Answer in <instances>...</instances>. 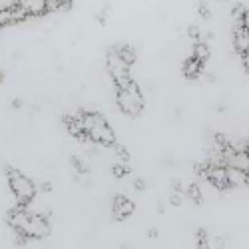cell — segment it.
<instances>
[{
  "label": "cell",
  "instance_id": "cell-31",
  "mask_svg": "<svg viewBox=\"0 0 249 249\" xmlns=\"http://www.w3.org/2000/svg\"><path fill=\"white\" fill-rule=\"evenodd\" d=\"M247 185H249V170H247Z\"/></svg>",
  "mask_w": 249,
  "mask_h": 249
},
{
  "label": "cell",
  "instance_id": "cell-21",
  "mask_svg": "<svg viewBox=\"0 0 249 249\" xmlns=\"http://www.w3.org/2000/svg\"><path fill=\"white\" fill-rule=\"evenodd\" d=\"M233 20H235V26L241 22V18H243V14H245V6H241V4H235L233 6Z\"/></svg>",
  "mask_w": 249,
  "mask_h": 249
},
{
  "label": "cell",
  "instance_id": "cell-17",
  "mask_svg": "<svg viewBox=\"0 0 249 249\" xmlns=\"http://www.w3.org/2000/svg\"><path fill=\"white\" fill-rule=\"evenodd\" d=\"M112 174H114V178H118V179L126 178V176L130 174V165H128V163H122V161H118V163H114Z\"/></svg>",
  "mask_w": 249,
  "mask_h": 249
},
{
  "label": "cell",
  "instance_id": "cell-15",
  "mask_svg": "<svg viewBox=\"0 0 249 249\" xmlns=\"http://www.w3.org/2000/svg\"><path fill=\"white\" fill-rule=\"evenodd\" d=\"M185 196H188L196 205H201L203 203V194H201L197 183H190L188 188H185Z\"/></svg>",
  "mask_w": 249,
  "mask_h": 249
},
{
  "label": "cell",
  "instance_id": "cell-19",
  "mask_svg": "<svg viewBox=\"0 0 249 249\" xmlns=\"http://www.w3.org/2000/svg\"><path fill=\"white\" fill-rule=\"evenodd\" d=\"M70 163H72V168H74L78 174H86V172H88V170H86V163L82 161L78 156H72V158H70Z\"/></svg>",
  "mask_w": 249,
  "mask_h": 249
},
{
  "label": "cell",
  "instance_id": "cell-16",
  "mask_svg": "<svg viewBox=\"0 0 249 249\" xmlns=\"http://www.w3.org/2000/svg\"><path fill=\"white\" fill-rule=\"evenodd\" d=\"M72 6V0H48V12L52 10H68Z\"/></svg>",
  "mask_w": 249,
  "mask_h": 249
},
{
  "label": "cell",
  "instance_id": "cell-12",
  "mask_svg": "<svg viewBox=\"0 0 249 249\" xmlns=\"http://www.w3.org/2000/svg\"><path fill=\"white\" fill-rule=\"evenodd\" d=\"M192 56L196 60H199L201 64H205L207 60H210L212 56V50H210V44L203 42V40H197V42H194V48H192Z\"/></svg>",
  "mask_w": 249,
  "mask_h": 249
},
{
  "label": "cell",
  "instance_id": "cell-9",
  "mask_svg": "<svg viewBox=\"0 0 249 249\" xmlns=\"http://www.w3.org/2000/svg\"><path fill=\"white\" fill-rule=\"evenodd\" d=\"M64 126H66L68 134L74 136L76 140H80V142L88 140L86 138V132H84V126H82V120L78 118V114L76 116H64Z\"/></svg>",
  "mask_w": 249,
  "mask_h": 249
},
{
  "label": "cell",
  "instance_id": "cell-10",
  "mask_svg": "<svg viewBox=\"0 0 249 249\" xmlns=\"http://www.w3.org/2000/svg\"><path fill=\"white\" fill-rule=\"evenodd\" d=\"M233 46H235V52L245 56L249 52V32L241 26H235L233 28Z\"/></svg>",
  "mask_w": 249,
  "mask_h": 249
},
{
  "label": "cell",
  "instance_id": "cell-11",
  "mask_svg": "<svg viewBox=\"0 0 249 249\" xmlns=\"http://www.w3.org/2000/svg\"><path fill=\"white\" fill-rule=\"evenodd\" d=\"M181 72L188 80H196V78H199L203 74V64L199 60H196L194 56H190V58H185L183 66H181Z\"/></svg>",
  "mask_w": 249,
  "mask_h": 249
},
{
  "label": "cell",
  "instance_id": "cell-2",
  "mask_svg": "<svg viewBox=\"0 0 249 249\" xmlns=\"http://www.w3.org/2000/svg\"><path fill=\"white\" fill-rule=\"evenodd\" d=\"M116 104H118L120 112L130 118H138L143 112V94L136 82L128 84L126 88L116 90Z\"/></svg>",
  "mask_w": 249,
  "mask_h": 249
},
{
  "label": "cell",
  "instance_id": "cell-7",
  "mask_svg": "<svg viewBox=\"0 0 249 249\" xmlns=\"http://www.w3.org/2000/svg\"><path fill=\"white\" fill-rule=\"evenodd\" d=\"M134 210H136L134 201L126 196H116L114 201H112V215H114L116 221H124V219L132 217Z\"/></svg>",
  "mask_w": 249,
  "mask_h": 249
},
{
  "label": "cell",
  "instance_id": "cell-20",
  "mask_svg": "<svg viewBox=\"0 0 249 249\" xmlns=\"http://www.w3.org/2000/svg\"><path fill=\"white\" fill-rule=\"evenodd\" d=\"M8 24H12V18H10L8 8L4 6V8H0V28H4V26H8Z\"/></svg>",
  "mask_w": 249,
  "mask_h": 249
},
{
  "label": "cell",
  "instance_id": "cell-1",
  "mask_svg": "<svg viewBox=\"0 0 249 249\" xmlns=\"http://www.w3.org/2000/svg\"><path fill=\"white\" fill-rule=\"evenodd\" d=\"M78 118L82 120V126H84L86 138L90 142L98 143V146H104V148H114V143H118L114 128L110 126L108 120L104 118L102 114L90 112V110H80Z\"/></svg>",
  "mask_w": 249,
  "mask_h": 249
},
{
  "label": "cell",
  "instance_id": "cell-29",
  "mask_svg": "<svg viewBox=\"0 0 249 249\" xmlns=\"http://www.w3.org/2000/svg\"><path fill=\"white\" fill-rule=\"evenodd\" d=\"M148 237H158V230H156V227H152V230L148 231Z\"/></svg>",
  "mask_w": 249,
  "mask_h": 249
},
{
  "label": "cell",
  "instance_id": "cell-23",
  "mask_svg": "<svg viewBox=\"0 0 249 249\" xmlns=\"http://www.w3.org/2000/svg\"><path fill=\"white\" fill-rule=\"evenodd\" d=\"M237 26H241V28H245V30L249 32V8H245V14H243V18H241V22H239Z\"/></svg>",
  "mask_w": 249,
  "mask_h": 249
},
{
  "label": "cell",
  "instance_id": "cell-28",
  "mask_svg": "<svg viewBox=\"0 0 249 249\" xmlns=\"http://www.w3.org/2000/svg\"><path fill=\"white\" fill-rule=\"evenodd\" d=\"M241 58H243V66H245V70L249 72V52H247L245 56H241Z\"/></svg>",
  "mask_w": 249,
  "mask_h": 249
},
{
  "label": "cell",
  "instance_id": "cell-27",
  "mask_svg": "<svg viewBox=\"0 0 249 249\" xmlns=\"http://www.w3.org/2000/svg\"><path fill=\"white\" fill-rule=\"evenodd\" d=\"M50 190H52V185H50V183H46V181H44V183H40V192H50Z\"/></svg>",
  "mask_w": 249,
  "mask_h": 249
},
{
  "label": "cell",
  "instance_id": "cell-13",
  "mask_svg": "<svg viewBox=\"0 0 249 249\" xmlns=\"http://www.w3.org/2000/svg\"><path fill=\"white\" fill-rule=\"evenodd\" d=\"M227 172V181H230V188H237V185H245L247 183V174L237 170V168H225Z\"/></svg>",
  "mask_w": 249,
  "mask_h": 249
},
{
  "label": "cell",
  "instance_id": "cell-22",
  "mask_svg": "<svg viewBox=\"0 0 249 249\" xmlns=\"http://www.w3.org/2000/svg\"><path fill=\"white\" fill-rule=\"evenodd\" d=\"M197 12H199V16H201V18H210V6H207V4L203 2V0H201L199 6H197Z\"/></svg>",
  "mask_w": 249,
  "mask_h": 249
},
{
  "label": "cell",
  "instance_id": "cell-24",
  "mask_svg": "<svg viewBox=\"0 0 249 249\" xmlns=\"http://www.w3.org/2000/svg\"><path fill=\"white\" fill-rule=\"evenodd\" d=\"M188 34L194 38V42H197V40H199V28H197V26H190Z\"/></svg>",
  "mask_w": 249,
  "mask_h": 249
},
{
  "label": "cell",
  "instance_id": "cell-8",
  "mask_svg": "<svg viewBox=\"0 0 249 249\" xmlns=\"http://www.w3.org/2000/svg\"><path fill=\"white\" fill-rule=\"evenodd\" d=\"M14 2L24 10V14L30 18H38V16H44L48 14V0H14Z\"/></svg>",
  "mask_w": 249,
  "mask_h": 249
},
{
  "label": "cell",
  "instance_id": "cell-6",
  "mask_svg": "<svg viewBox=\"0 0 249 249\" xmlns=\"http://www.w3.org/2000/svg\"><path fill=\"white\" fill-rule=\"evenodd\" d=\"M205 179L210 181L213 188H217V190H230V181H227V172H225V168L223 165H210L205 161Z\"/></svg>",
  "mask_w": 249,
  "mask_h": 249
},
{
  "label": "cell",
  "instance_id": "cell-14",
  "mask_svg": "<svg viewBox=\"0 0 249 249\" xmlns=\"http://www.w3.org/2000/svg\"><path fill=\"white\" fill-rule=\"evenodd\" d=\"M116 52H118V56H120L124 62H126L128 66H132L134 62H136V58H138L134 46H130V44H120V46H116Z\"/></svg>",
  "mask_w": 249,
  "mask_h": 249
},
{
  "label": "cell",
  "instance_id": "cell-4",
  "mask_svg": "<svg viewBox=\"0 0 249 249\" xmlns=\"http://www.w3.org/2000/svg\"><path fill=\"white\" fill-rule=\"evenodd\" d=\"M106 68L110 72V76L114 78V84H116V90L118 88H126L128 84H132V76H130V66L124 62L118 52H116V46L108 50L106 54Z\"/></svg>",
  "mask_w": 249,
  "mask_h": 249
},
{
  "label": "cell",
  "instance_id": "cell-3",
  "mask_svg": "<svg viewBox=\"0 0 249 249\" xmlns=\"http://www.w3.org/2000/svg\"><path fill=\"white\" fill-rule=\"evenodd\" d=\"M6 179H8V188H10L12 196L16 197V201L20 205H28L36 197V194H38L36 183L22 172L10 168V170H6Z\"/></svg>",
  "mask_w": 249,
  "mask_h": 249
},
{
  "label": "cell",
  "instance_id": "cell-30",
  "mask_svg": "<svg viewBox=\"0 0 249 249\" xmlns=\"http://www.w3.org/2000/svg\"><path fill=\"white\" fill-rule=\"evenodd\" d=\"M2 82H4V72L0 70V84H2Z\"/></svg>",
  "mask_w": 249,
  "mask_h": 249
},
{
  "label": "cell",
  "instance_id": "cell-26",
  "mask_svg": "<svg viewBox=\"0 0 249 249\" xmlns=\"http://www.w3.org/2000/svg\"><path fill=\"white\" fill-rule=\"evenodd\" d=\"M143 188H146V181H143V179H136V181H134V190H136V192H142Z\"/></svg>",
  "mask_w": 249,
  "mask_h": 249
},
{
  "label": "cell",
  "instance_id": "cell-25",
  "mask_svg": "<svg viewBox=\"0 0 249 249\" xmlns=\"http://www.w3.org/2000/svg\"><path fill=\"white\" fill-rule=\"evenodd\" d=\"M170 201H172V205H181V194H179V192H178V194H172Z\"/></svg>",
  "mask_w": 249,
  "mask_h": 249
},
{
  "label": "cell",
  "instance_id": "cell-18",
  "mask_svg": "<svg viewBox=\"0 0 249 249\" xmlns=\"http://www.w3.org/2000/svg\"><path fill=\"white\" fill-rule=\"evenodd\" d=\"M114 154H116V158H118L122 163H128V160H130V152L124 148V146H120V143H114Z\"/></svg>",
  "mask_w": 249,
  "mask_h": 249
},
{
  "label": "cell",
  "instance_id": "cell-5",
  "mask_svg": "<svg viewBox=\"0 0 249 249\" xmlns=\"http://www.w3.org/2000/svg\"><path fill=\"white\" fill-rule=\"evenodd\" d=\"M14 231H22L28 239H44V237L50 235V223H48L46 215L30 212L28 219L24 221V225L20 227V230H14Z\"/></svg>",
  "mask_w": 249,
  "mask_h": 249
}]
</instances>
